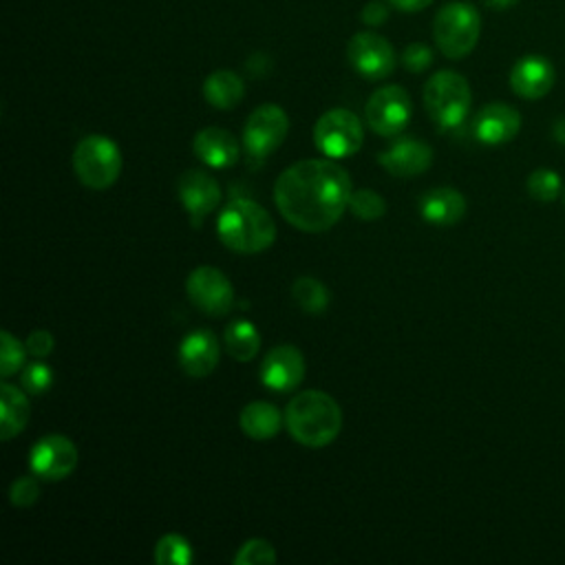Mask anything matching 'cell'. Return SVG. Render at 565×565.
<instances>
[{"label": "cell", "mask_w": 565, "mask_h": 565, "mask_svg": "<svg viewBox=\"0 0 565 565\" xmlns=\"http://www.w3.org/2000/svg\"><path fill=\"white\" fill-rule=\"evenodd\" d=\"M349 173L327 160H303L282 171L274 184L278 212L295 228L316 234L334 228L351 201Z\"/></svg>", "instance_id": "obj_1"}, {"label": "cell", "mask_w": 565, "mask_h": 565, "mask_svg": "<svg viewBox=\"0 0 565 565\" xmlns=\"http://www.w3.org/2000/svg\"><path fill=\"white\" fill-rule=\"evenodd\" d=\"M286 427L290 436L308 447H330L343 429V411L325 391H301L286 408Z\"/></svg>", "instance_id": "obj_2"}, {"label": "cell", "mask_w": 565, "mask_h": 565, "mask_svg": "<svg viewBox=\"0 0 565 565\" xmlns=\"http://www.w3.org/2000/svg\"><path fill=\"white\" fill-rule=\"evenodd\" d=\"M219 239L239 254H261L276 241L272 215L252 199H232L217 221Z\"/></svg>", "instance_id": "obj_3"}, {"label": "cell", "mask_w": 565, "mask_h": 565, "mask_svg": "<svg viewBox=\"0 0 565 565\" xmlns=\"http://www.w3.org/2000/svg\"><path fill=\"white\" fill-rule=\"evenodd\" d=\"M122 151L104 135L82 137L73 151L76 175L91 191L111 188L122 173Z\"/></svg>", "instance_id": "obj_4"}, {"label": "cell", "mask_w": 565, "mask_h": 565, "mask_svg": "<svg viewBox=\"0 0 565 565\" xmlns=\"http://www.w3.org/2000/svg\"><path fill=\"white\" fill-rule=\"evenodd\" d=\"M471 87L456 71H438L424 87V106L440 128H458L471 111Z\"/></svg>", "instance_id": "obj_5"}, {"label": "cell", "mask_w": 565, "mask_h": 565, "mask_svg": "<svg viewBox=\"0 0 565 565\" xmlns=\"http://www.w3.org/2000/svg\"><path fill=\"white\" fill-rule=\"evenodd\" d=\"M482 34V16L473 5L451 3L442 8L434 21V38L440 51L460 60L466 58L480 43Z\"/></svg>", "instance_id": "obj_6"}, {"label": "cell", "mask_w": 565, "mask_h": 565, "mask_svg": "<svg viewBox=\"0 0 565 565\" xmlns=\"http://www.w3.org/2000/svg\"><path fill=\"white\" fill-rule=\"evenodd\" d=\"M365 128L356 113L332 108L314 126V145L330 160H345L362 149Z\"/></svg>", "instance_id": "obj_7"}, {"label": "cell", "mask_w": 565, "mask_h": 565, "mask_svg": "<svg viewBox=\"0 0 565 565\" xmlns=\"http://www.w3.org/2000/svg\"><path fill=\"white\" fill-rule=\"evenodd\" d=\"M290 130V117L276 104H261L252 111L243 128V147L250 160L261 162L269 158L282 141H286Z\"/></svg>", "instance_id": "obj_8"}, {"label": "cell", "mask_w": 565, "mask_h": 565, "mask_svg": "<svg viewBox=\"0 0 565 565\" xmlns=\"http://www.w3.org/2000/svg\"><path fill=\"white\" fill-rule=\"evenodd\" d=\"M411 113H413L411 97L397 84L378 89L365 106V119H367L369 128L373 132H378L380 137L400 135L406 128Z\"/></svg>", "instance_id": "obj_9"}, {"label": "cell", "mask_w": 565, "mask_h": 565, "mask_svg": "<svg viewBox=\"0 0 565 565\" xmlns=\"http://www.w3.org/2000/svg\"><path fill=\"white\" fill-rule=\"evenodd\" d=\"M188 299L197 310L210 316H226L234 305V290L230 278L210 265H201L191 272L186 280Z\"/></svg>", "instance_id": "obj_10"}, {"label": "cell", "mask_w": 565, "mask_h": 565, "mask_svg": "<svg viewBox=\"0 0 565 565\" xmlns=\"http://www.w3.org/2000/svg\"><path fill=\"white\" fill-rule=\"evenodd\" d=\"M347 58L351 67L367 80H384L395 69V51L391 43L373 32H360L349 41Z\"/></svg>", "instance_id": "obj_11"}, {"label": "cell", "mask_w": 565, "mask_h": 565, "mask_svg": "<svg viewBox=\"0 0 565 565\" xmlns=\"http://www.w3.org/2000/svg\"><path fill=\"white\" fill-rule=\"evenodd\" d=\"M30 466L45 482H62L78 466V449L67 436H45L30 453Z\"/></svg>", "instance_id": "obj_12"}, {"label": "cell", "mask_w": 565, "mask_h": 565, "mask_svg": "<svg viewBox=\"0 0 565 565\" xmlns=\"http://www.w3.org/2000/svg\"><path fill=\"white\" fill-rule=\"evenodd\" d=\"M380 166L400 180H411L427 173L434 164V149L417 137H397L393 145L378 155Z\"/></svg>", "instance_id": "obj_13"}, {"label": "cell", "mask_w": 565, "mask_h": 565, "mask_svg": "<svg viewBox=\"0 0 565 565\" xmlns=\"http://www.w3.org/2000/svg\"><path fill=\"white\" fill-rule=\"evenodd\" d=\"M305 378V358L295 345H278L269 349L261 365V382L276 393H290Z\"/></svg>", "instance_id": "obj_14"}, {"label": "cell", "mask_w": 565, "mask_h": 565, "mask_svg": "<svg viewBox=\"0 0 565 565\" xmlns=\"http://www.w3.org/2000/svg\"><path fill=\"white\" fill-rule=\"evenodd\" d=\"M177 193L195 228H199L204 219L221 204L219 184L204 171H186L180 177Z\"/></svg>", "instance_id": "obj_15"}, {"label": "cell", "mask_w": 565, "mask_h": 565, "mask_svg": "<svg viewBox=\"0 0 565 565\" xmlns=\"http://www.w3.org/2000/svg\"><path fill=\"white\" fill-rule=\"evenodd\" d=\"M556 82L552 62L543 56H526L515 62L510 71V87L519 97L539 100L545 97Z\"/></svg>", "instance_id": "obj_16"}, {"label": "cell", "mask_w": 565, "mask_h": 565, "mask_svg": "<svg viewBox=\"0 0 565 565\" xmlns=\"http://www.w3.org/2000/svg\"><path fill=\"white\" fill-rule=\"evenodd\" d=\"M193 151L206 166L217 171L230 169L241 160L239 139L230 130L217 126L204 128L195 135Z\"/></svg>", "instance_id": "obj_17"}, {"label": "cell", "mask_w": 565, "mask_h": 565, "mask_svg": "<svg viewBox=\"0 0 565 565\" xmlns=\"http://www.w3.org/2000/svg\"><path fill=\"white\" fill-rule=\"evenodd\" d=\"M475 137L486 147H499L510 141L521 128V115L510 104H488L475 117Z\"/></svg>", "instance_id": "obj_18"}, {"label": "cell", "mask_w": 565, "mask_h": 565, "mask_svg": "<svg viewBox=\"0 0 565 565\" xmlns=\"http://www.w3.org/2000/svg\"><path fill=\"white\" fill-rule=\"evenodd\" d=\"M221 358V347L210 330L191 332L180 345V365L191 378L210 376Z\"/></svg>", "instance_id": "obj_19"}, {"label": "cell", "mask_w": 565, "mask_h": 565, "mask_svg": "<svg viewBox=\"0 0 565 565\" xmlns=\"http://www.w3.org/2000/svg\"><path fill=\"white\" fill-rule=\"evenodd\" d=\"M419 215L434 226H456L466 215V199L456 188H434L419 199Z\"/></svg>", "instance_id": "obj_20"}, {"label": "cell", "mask_w": 565, "mask_h": 565, "mask_svg": "<svg viewBox=\"0 0 565 565\" xmlns=\"http://www.w3.org/2000/svg\"><path fill=\"white\" fill-rule=\"evenodd\" d=\"M25 393V389H19L8 382L0 387V440L3 442H10L27 427L32 406Z\"/></svg>", "instance_id": "obj_21"}, {"label": "cell", "mask_w": 565, "mask_h": 565, "mask_svg": "<svg viewBox=\"0 0 565 565\" xmlns=\"http://www.w3.org/2000/svg\"><path fill=\"white\" fill-rule=\"evenodd\" d=\"M241 424V431L256 440V442H265L278 436L280 427H282V415L280 411L272 404V402H250L239 417Z\"/></svg>", "instance_id": "obj_22"}, {"label": "cell", "mask_w": 565, "mask_h": 565, "mask_svg": "<svg viewBox=\"0 0 565 565\" xmlns=\"http://www.w3.org/2000/svg\"><path fill=\"white\" fill-rule=\"evenodd\" d=\"M243 95H245V84L234 71H228V69L215 71L204 82V97L215 108L230 111L239 106Z\"/></svg>", "instance_id": "obj_23"}, {"label": "cell", "mask_w": 565, "mask_h": 565, "mask_svg": "<svg viewBox=\"0 0 565 565\" xmlns=\"http://www.w3.org/2000/svg\"><path fill=\"white\" fill-rule=\"evenodd\" d=\"M226 347L230 356L239 362H247L256 358L261 349V336L258 330L247 321H234L226 327Z\"/></svg>", "instance_id": "obj_24"}, {"label": "cell", "mask_w": 565, "mask_h": 565, "mask_svg": "<svg viewBox=\"0 0 565 565\" xmlns=\"http://www.w3.org/2000/svg\"><path fill=\"white\" fill-rule=\"evenodd\" d=\"M292 297L301 310L308 314H323L330 308V290L323 286L319 278L301 276L292 286Z\"/></svg>", "instance_id": "obj_25"}, {"label": "cell", "mask_w": 565, "mask_h": 565, "mask_svg": "<svg viewBox=\"0 0 565 565\" xmlns=\"http://www.w3.org/2000/svg\"><path fill=\"white\" fill-rule=\"evenodd\" d=\"M193 558V545L180 534H166L155 545V563L160 565H188Z\"/></svg>", "instance_id": "obj_26"}, {"label": "cell", "mask_w": 565, "mask_h": 565, "mask_svg": "<svg viewBox=\"0 0 565 565\" xmlns=\"http://www.w3.org/2000/svg\"><path fill=\"white\" fill-rule=\"evenodd\" d=\"M27 354H30L27 347L19 338H14L10 332L0 334V376H3L5 380L16 376L23 369Z\"/></svg>", "instance_id": "obj_27"}, {"label": "cell", "mask_w": 565, "mask_h": 565, "mask_svg": "<svg viewBox=\"0 0 565 565\" xmlns=\"http://www.w3.org/2000/svg\"><path fill=\"white\" fill-rule=\"evenodd\" d=\"M349 208L351 212L362 219V221H376V219H382L384 212H387V201L382 199L380 193L376 191H369V188H362V191H356L351 195V201H349Z\"/></svg>", "instance_id": "obj_28"}, {"label": "cell", "mask_w": 565, "mask_h": 565, "mask_svg": "<svg viewBox=\"0 0 565 565\" xmlns=\"http://www.w3.org/2000/svg\"><path fill=\"white\" fill-rule=\"evenodd\" d=\"M234 563L237 565H274L276 563V550L265 539H250L239 547V552L234 556Z\"/></svg>", "instance_id": "obj_29"}, {"label": "cell", "mask_w": 565, "mask_h": 565, "mask_svg": "<svg viewBox=\"0 0 565 565\" xmlns=\"http://www.w3.org/2000/svg\"><path fill=\"white\" fill-rule=\"evenodd\" d=\"M528 193L537 201H554L561 193V180L550 169H539L528 177Z\"/></svg>", "instance_id": "obj_30"}, {"label": "cell", "mask_w": 565, "mask_h": 565, "mask_svg": "<svg viewBox=\"0 0 565 565\" xmlns=\"http://www.w3.org/2000/svg\"><path fill=\"white\" fill-rule=\"evenodd\" d=\"M54 382V371L45 362H34L21 373V384L30 395H43Z\"/></svg>", "instance_id": "obj_31"}, {"label": "cell", "mask_w": 565, "mask_h": 565, "mask_svg": "<svg viewBox=\"0 0 565 565\" xmlns=\"http://www.w3.org/2000/svg\"><path fill=\"white\" fill-rule=\"evenodd\" d=\"M38 477V475H36ZM34 475H25V477H19L14 484H12V491H10V499L16 508H30L38 501L41 497V486L36 482Z\"/></svg>", "instance_id": "obj_32"}, {"label": "cell", "mask_w": 565, "mask_h": 565, "mask_svg": "<svg viewBox=\"0 0 565 565\" xmlns=\"http://www.w3.org/2000/svg\"><path fill=\"white\" fill-rule=\"evenodd\" d=\"M402 65L411 71V73H422L427 71L434 65V51L422 45V43H413L402 51Z\"/></svg>", "instance_id": "obj_33"}, {"label": "cell", "mask_w": 565, "mask_h": 565, "mask_svg": "<svg viewBox=\"0 0 565 565\" xmlns=\"http://www.w3.org/2000/svg\"><path fill=\"white\" fill-rule=\"evenodd\" d=\"M25 347H27V351H30L34 358H47V356L54 351L56 341H54V336H51L49 332L38 330V332H32V334H30Z\"/></svg>", "instance_id": "obj_34"}, {"label": "cell", "mask_w": 565, "mask_h": 565, "mask_svg": "<svg viewBox=\"0 0 565 565\" xmlns=\"http://www.w3.org/2000/svg\"><path fill=\"white\" fill-rule=\"evenodd\" d=\"M389 19V8L380 0H373V3H367L362 10V23L369 27H380L384 25Z\"/></svg>", "instance_id": "obj_35"}, {"label": "cell", "mask_w": 565, "mask_h": 565, "mask_svg": "<svg viewBox=\"0 0 565 565\" xmlns=\"http://www.w3.org/2000/svg\"><path fill=\"white\" fill-rule=\"evenodd\" d=\"M389 3L397 10V12H406V14H415L422 12L424 8H429L434 0H389Z\"/></svg>", "instance_id": "obj_36"}, {"label": "cell", "mask_w": 565, "mask_h": 565, "mask_svg": "<svg viewBox=\"0 0 565 565\" xmlns=\"http://www.w3.org/2000/svg\"><path fill=\"white\" fill-rule=\"evenodd\" d=\"M484 3L491 8V10H497V12H506L510 8H515L519 0H484Z\"/></svg>", "instance_id": "obj_37"}, {"label": "cell", "mask_w": 565, "mask_h": 565, "mask_svg": "<svg viewBox=\"0 0 565 565\" xmlns=\"http://www.w3.org/2000/svg\"><path fill=\"white\" fill-rule=\"evenodd\" d=\"M554 137L558 139V145H565V117L554 122Z\"/></svg>", "instance_id": "obj_38"}]
</instances>
